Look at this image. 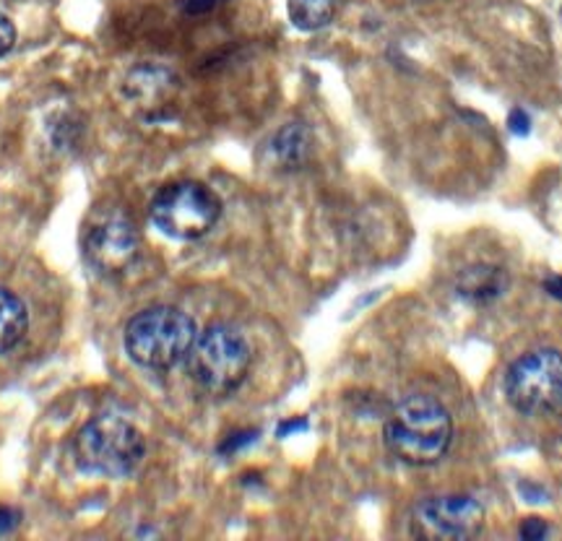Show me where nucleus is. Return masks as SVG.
I'll use <instances>...</instances> for the list:
<instances>
[{"label":"nucleus","instance_id":"nucleus-17","mask_svg":"<svg viewBox=\"0 0 562 541\" xmlns=\"http://www.w3.org/2000/svg\"><path fill=\"white\" fill-rule=\"evenodd\" d=\"M224 3V0H182V11L186 13H209L211 9H216V5Z\"/></svg>","mask_w":562,"mask_h":541},{"label":"nucleus","instance_id":"nucleus-8","mask_svg":"<svg viewBox=\"0 0 562 541\" xmlns=\"http://www.w3.org/2000/svg\"><path fill=\"white\" fill-rule=\"evenodd\" d=\"M414 526L430 539H472L484 526V505L474 495L425 497L414 508Z\"/></svg>","mask_w":562,"mask_h":541},{"label":"nucleus","instance_id":"nucleus-10","mask_svg":"<svg viewBox=\"0 0 562 541\" xmlns=\"http://www.w3.org/2000/svg\"><path fill=\"white\" fill-rule=\"evenodd\" d=\"M510 286L508 271L492 263H474L467 266L456 279L453 292L456 297L469 302V305H490L501 300Z\"/></svg>","mask_w":562,"mask_h":541},{"label":"nucleus","instance_id":"nucleus-5","mask_svg":"<svg viewBox=\"0 0 562 541\" xmlns=\"http://www.w3.org/2000/svg\"><path fill=\"white\" fill-rule=\"evenodd\" d=\"M149 216L154 227L172 240H201L220 222L222 201L203 182L180 180L154 195Z\"/></svg>","mask_w":562,"mask_h":541},{"label":"nucleus","instance_id":"nucleus-14","mask_svg":"<svg viewBox=\"0 0 562 541\" xmlns=\"http://www.w3.org/2000/svg\"><path fill=\"white\" fill-rule=\"evenodd\" d=\"M13 45H16V26L5 13H0V58H5Z\"/></svg>","mask_w":562,"mask_h":541},{"label":"nucleus","instance_id":"nucleus-1","mask_svg":"<svg viewBox=\"0 0 562 541\" xmlns=\"http://www.w3.org/2000/svg\"><path fill=\"white\" fill-rule=\"evenodd\" d=\"M383 442L393 459L409 466H435L453 442V417L438 398L414 393L393 406L383 427Z\"/></svg>","mask_w":562,"mask_h":541},{"label":"nucleus","instance_id":"nucleus-16","mask_svg":"<svg viewBox=\"0 0 562 541\" xmlns=\"http://www.w3.org/2000/svg\"><path fill=\"white\" fill-rule=\"evenodd\" d=\"M508 128H510V133H516V136H529V131H531L529 112H524L521 108L513 110L508 115Z\"/></svg>","mask_w":562,"mask_h":541},{"label":"nucleus","instance_id":"nucleus-2","mask_svg":"<svg viewBox=\"0 0 562 541\" xmlns=\"http://www.w3.org/2000/svg\"><path fill=\"white\" fill-rule=\"evenodd\" d=\"M195 336V323L188 313L172 305L146 307L133 315L125 326L123 343L125 354L133 364L144 370L165 372L178 368L191 351Z\"/></svg>","mask_w":562,"mask_h":541},{"label":"nucleus","instance_id":"nucleus-15","mask_svg":"<svg viewBox=\"0 0 562 541\" xmlns=\"http://www.w3.org/2000/svg\"><path fill=\"white\" fill-rule=\"evenodd\" d=\"M518 533H521V539H526V541H539L550 533V529H547V523L542 521V518H526V521L521 523V529H518Z\"/></svg>","mask_w":562,"mask_h":541},{"label":"nucleus","instance_id":"nucleus-20","mask_svg":"<svg viewBox=\"0 0 562 541\" xmlns=\"http://www.w3.org/2000/svg\"><path fill=\"white\" fill-rule=\"evenodd\" d=\"M305 427H307L305 419H300V421H286V425L279 427V438H284V435H290V432H294V430H305Z\"/></svg>","mask_w":562,"mask_h":541},{"label":"nucleus","instance_id":"nucleus-19","mask_svg":"<svg viewBox=\"0 0 562 541\" xmlns=\"http://www.w3.org/2000/svg\"><path fill=\"white\" fill-rule=\"evenodd\" d=\"M544 290H547V294H550V297L562 302V277H550V279H547L544 281Z\"/></svg>","mask_w":562,"mask_h":541},{"label":"nucleus","instance_id":"nucleus-6","mask_svg":"<svg viewBox=\"0 0 562 541\" xmlns=\"http://www.w3.org/2000/svg\"><path fill=\"white\" fill-rule=\"evenodd\" d=\"M503 391L508 404L526 417H544L562 409V354L558 349H533L518 357L505 372Z\"/></svg>","mask_w":562,"mask_h":541},{"label":"nucleus","instance_id":"nucleus-12","mask_svg":"<svg viewBox=\"0 0 562 541\" xmlns=\"http://www.w3.org/2000/svg\"><path fill=\"white\" fill-rule=\"evenodd\" d=\"M30 331V311L24 300L0 286V354H9Z\"/></svg>","mask_w":562,"mask_h":541},{"label":"nucleus","instance_id":"nucleus-7","mask_svg":"<svg viewBox=\"0 0 562 541\" xmlns=\"http://www.w3.org/2000/svg\"><path fill=\"white\" fill-rule=\"evenodd\" d=\"M140 243L136 224L125 214H108L94 222L83 237L87 263L102 277H121L138 258Z\"/></svg>","mask_w":562,"mask_h":541},{"label":"nucleus","instance_id":"nucleus-11","mask_svg":"<svg viewBox=\"0 0 562 541\" xmlns=\"http://www.w3.org/2000/svg\"><path fill=\"white\" fill-rule=\"evenodd\" d=\"M271 157L281 170H300L307 159H311V131L302 123H290L284 125L277 136L271 138Z\"/></svg>","mask_w":562,"mask_h":541},{"label":"nucleus","instance_id":"nucleus-4","mask_svg":"<svg viewBox=\"0 0 562 541\" xmlns=\"http://www.w3.org/2000/svg\"><path fill=\"white\" fill-rule=\"evenodd\" d=\"M146 440L136 425L117 414L89 419L74 438V461L81 472L123 480L140 466Z\"/></svg>","mask_w":562,"mask_h":541},{"label":"nucleus","instance_id":"nucleus-3","mask_svg":"<svg viewBox=\"0 0 562 541\" xmlns=\"http://www.w3.org/2000/svg\"><path fill=\"white\" fill-rule=\"evenodd\" d=\"M252 362L250 343L235 326L214 323L195 336L186 357L188 377L206 396L224 398L235 393L248 377Z\"/></svg>","mask_w":562,"mask_h":541},{"label":"nucleus","instance_id":"nucleus-9","mask_svg":"<svg viewBox=\"0 0 562 541\" xmlns=\"http://www.w3.org/2000/svg\"><path fill=\"white\" fill-rule=\"evenodd\" d=\"M178 91V76L159 63H138L123 79V94L144 110H159Z\"/></svg>","mask_w":562,"mask_h":541},{"label":"nucleus","instance_id":"nucleus-18","mask_svg":"<svg viewBox=\"0 0 562 541\" xmlns=\"http://www.w3.org/2000/svg\"><path fill=\"white\" fill-rule=\"evenodd\" d=\"M16 526H19V512L0 505V537H3V533H11Z\"/></svg>","mask_w":562,"mask_h":541},{"label":"nucleus","instance_id":"nucleus-13","mask_svg":"<svg viewBox=\"0 0 562 541\" xmlns=\"http://www.w3.org/2000/svg\"><path fill=\"white\" fill-rule=\"evenodd\" d=\"M286 11H290L294 30L318 32L331 24L336 0H286Z\"/></svg>","mask_w":562,"mask_h":541}]
</instances>
